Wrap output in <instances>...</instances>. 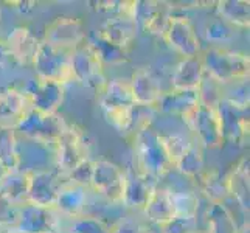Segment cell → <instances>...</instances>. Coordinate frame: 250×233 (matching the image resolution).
<instances>
[{"instance_id":"20","label":"cell","mask_w":250,"mask_h":233,"mask_svg":"<svg viewBox=\"0 0 250 233\" xmlns=\"http://www.w3.org/2000/svg\"><path fill=\"white\" fill-rule=\"evenodd\" d=\"M129 85H131L135 106H145V107L156 106L160 95L163 93L157 78L146 67H142L132 73L131 80H129Z\"/></svg>"},{"instance_id":"29","label":"cell","mask_w":250,"mask_h":233,"mask_svg":"<svg viewBox=\"0 0 250 233\" xmlns=\"http://www.w3.org/2000/svg\"><path fill=\"white\" fill-rule=\"evenodd\" d=\"M216 14L219 19L235 28L250 27V3L246 0H221V2H216Z\"/></svg>"},{"instance_id":"4","label":"cell","mask_w":250,"mask_h":233,"mask_svg":"<svg viewBox=\"0 0 250 233\" xmlns=\"http://www.w3.org/2000/svg\"><path fill=\"white\" fill-rule=\"evenodd\" d=\"M90 157V143L87 132L76 125H68L65 132L55 142V171L62 180Z\"/></svg>"},{"instance_id":"3","label":"cell","mask_w":250,"mask_h":233,"mask_svg":"<svg viewBox=\"0 0 250 233\" xmlns=\"http://www.w3.org/2000/svg\"><path fill=\"white\" fill-rule=\"evenodd\" d=\"M201 61L207 75H210L221 84L249 80L250 58L222 47H211L201 55Z\"/></svg>"},{"instance_id":"16","label":"cell","mask_w":250,"mask_h":233,"mask_svg":"<svg viewBox=\"0 0 250 233\" xmlns=\"http://www.w3.org/2000/svg\"><path fill=\"white\" fill-rule=\"evenodd\" d=\"M221 118V127L224 135V143L231 145H246L249 140V109L231 106L222 101L216 107Z\"/></svg>"},{"instance_id":"40","label":"cell","mask_w":250,"mask_h":233,"mask_svg":"<svg viewBox=\"0 0 250 233\" xmlns=\"http://www.w3.org/2000/svg\"><path fill=\"white\" fill-rule=\"evenodd\" d=\"M163 137V145H165V149L169 155V159L172 162V167L177 162V159L182 155L189 146H191V140H188L185 135L180 134H172V135H162Z\"/></svg>"},{"instance_id":"46","label":"cell","mask_w":250,"mask_h":233,"mask_svg":"<svg viewBox=\"0 0 250 233\" xmlns=\"http://www.w3.org/2000/svg\"><path fill=\"white\" fill-rule=\"evenodd\" d=\"M2 233H23V232H21V230H17V229H8V230H3Z\"/></svg>"},{"instance_id":"36","label":"cell","mask_w":250,"mask_h":233,"mask_svg":"<svg viewBox=\"0 0 250 233\" xmlns=\"http://www.w3.org/2000/svg\"><path fill=\"white\" fill-rule=\"evenodd\" d=\"M197 97H199V105L216 109L224 101V84L204 73L202 81L197 87Z\"/></svg>"},{"instance_id":"26","label":"cell","mask_w":250,"mask_h":233,"mask_svg":"<svg viewBox=\"0 0 250 233\" xmlns=\"http://www.w3.org/2000/svg\"><path fill=\"white\" fill-rule=\"evenodd\" d=\"M30 185V172L16 169L3 171L0 176V197L13 205H22L27 202Z\"/></svg>"},{"instance_id":"23","label":"cell","mask_w":250,"mask_h":233,"mask_svg":"<svg viewBox=\"0 0 250 233\" xmlns=\"http://www.w3.org/2000/svg\"><path fill=\"white\" fill-rule=\"evenodd\" d=\"M30 109L27 93L19 89H5L0 92V127L16 129Z\"/></svg>"},{"instance_id":"15","label":"cell","mask_w":250,"mask_h":233,"mask_svg":"<svg viewBox=\"0 0 250 233\" xmlns=\"http://www.w3.org/2000/svg\"><path fill=\"white\" fill-rule=\"evenodd\" d=\"M25 93H27L30 107L44 112V114H58L65 100V85L38 78Z\"/></svg>"},{"instance_id":"45","label":"cell","mask_w":250,"mask_h":233,"mask_svg":"<svg viewBox=\"0 0 250 233\" xmlns=\"http://www.w3.org/2000/svg\"><path fill=\"white\" fill-rule=\"evenodd\" d=\"M10 51H8V47L5 44V41H0V68H3L5 64L10 61Z\"/></svg>"},{"instance_id":"42","label":"cell","mask_w":250,"mask_h":233,"mask_svg":"<svg viewBox=\"0 0 250 233\" xmlns=\"http://www.w3.org/2000/svg\"><path fill=\"white\" fill-rule=\"evenodd\" d=\"M92 171H93V159H84L78 167H76L65 180H70L78 185H83L85 188H90V180H92Z\"/></svg>"},{"instance_id":"8","label":"cell","mask_w":250,"mask_h":233,"mask_svg":"<svg viewBox=\"0 0 250 233\" xmlns=\"http://www.w3.org/2000/svg\"><path fill=\"white\" fill-rule=\"evenodd\" d=\"M182 120L194 135V139L201 148L218 149L224 145V135L218 109L197 105L185 117H182Z\"/></svg>"},{"instance_id":"39","label":"cell","mask_w":250,"mask_h":233,"mask_svg":"<svg viewBox=\"0 0 250 233\" xmlns=\"http://www.w3.org/2000/svg\"><path fill=\"white\" fill-rule=\"evenodd\" d=\"M224 101L229 103L231 106L249 109V105H250L249 80L224 84Z\"/></svg>"},{"instance_id":"2","label":"cell","mask_w":250,"mask_h":233,"mask_svg":"<svg viewBox=\"0 0 250 233\" xmlns=\"http://www.w3.org/2000/svg\"><path fill=\"white\" fill-rule=\"evenodd\" d=\"M100 106L106 122L118 132H126L134 123L135 103L126 80H110L100 93Z\"/></svg>"},{"instance_id":"1","label":"cell","mask_w":250,"mask_h":233,"mask_svg":"<svg viewBox=\"0 0 250 233\" xmlns=\"http://www.w3.org/2000/svg\"><path fill=\"white\" fill-rule=\"evenodd\" d=\"M134 154L139 172L152 182L172 169V162L163 145V137L151 126H143L137 131Z\"/></svg>"},{"instance_id":"30","label":"cell","mask_w":250,"mask_h":233,"mask_svg":"<svg viewBox=\"0 0 250 233\" xmlns=\"http://www.w3.org/2000/svg\"><path fill=\"white\" fill-rule=\"evenodd\" d=\"M85 42L90 45V48L95 51V55L98 56V59L104 67L129 63V56L126 50L112 45L110 42L103 39L98 33H93L92 36H87Z\"/></svg>"},{"instance_id":"22","label":"cell","mask_w":250,"mask_h":233,"mask_svg":"<svg viewBox=\"0 0 250 233\" xmlns=\"http://www.w3.org/2000/svg\"><path fill=\"white\" fill-rule=\"evenodd\" d=\"M156 184L148 177L142 176L139 171L125 172V188L122 204L127 209L142 212L145 205L148 204Z\"/></svg>"},{"instance_id":"44","label":"cell","mask_w":250,"mask_h":233,"mask_svg":"<svg viewBox=\"0 0 250 233\" xmlns=\"http://www.w3.org/2000/svg\"><path fill=\"white\" fill-rule=\"evenodd\" d=\"M145 229L143 224L134 216L120 218L115 224L110 226V233H140Z\"/></svg>"},{"instance_id":"27","label":"cell","mask_w":250,"mask_h":233,"mask_svg":"<svg viewBox=\"0 0 250 233\" xmlns=\"http://www.w3.org/2000/svg\"><path fill=\"white\" fill-rule=\"evenodd\" d=\"M199 105L197 90H176L171 89L163 92L157 101L156 107L168 115H179L180 118L185 117L189 110H193Z\"/></svg>"},{"instance_id":"31","label":"cell","mask_w":250,"mask_h":233,"mask_svg":"<svg viewBox=\"0 0 250 233\" xmlns=\"http://www.w3.org/2000/svg\"><path fill=\"white\" fill-rule=\"evenodd\" d=\"M207 227L208 233H241V229L224 204H210L207 209Z\"/></svg>"},{"instance_id":"43","label":"cell","mask_w":250,"mask_h":233,"mask_svg":"<svg viewBox=\"0 0 250 233\" xmlns=\"http://www.w3.org/2000/svg\"><path fill=\"white\" fill-rule=\"evenodd\" d=\"M17 209H19L17 205H13L11 202L5 201L3 197H0V230L16 227Z\"/></svg>"},{"instance_id":"25","label":"cell","mask_w":250,"mask_h":233,"mask_svg":"<svg viewBox=\"0 0 250 233\" xmlns=\"http://www.w3.org/2000/svg\"><path fill=\"white\" fill-rule=\"evenodd\" d=\"M249 165H250V160L247 155V157L241 159L236 163V167L226 176L229 196L233 197V199L239 204L241 209H244L247 212L250 207V169H249Z\"/></svg>"},{"instance_id":"38","label":"cell","mask_w":250,"mask_h":233,"mask_svg":"<svg viewBox=\"0 0 250 233\" xmlns=\"http://www.w3.org/2000/svg\"><path fill=\"white\" fill-rule=\"evenodd\" d=\"M68 233H110V226L98 216L83 214L68 224Z\"/></svg>"},{"instance_id":"32","label":"cell","mask_w":250,"mask_h":233,"mask_svg":"<svg viewBox=\"0 0 250 233\" xmlns=\"http://www.w3.org/2000/svg\"><path fill=\"white\" fill-rule=\"evenodd\" d=\"M201 191L210 201V204H224L229 197L227 179L221 176L218 171H204L199 176Z\"/></svg>"},{"instance_id":"35","label":"cell","mask_w":250,"mask_h":233,"mask_svg":"<svg viewBox=\"0 0 250 233\" xmlns=\"http://www.w3.org/2000/svg\"><path fill=\"white\" fill-rule=\"evenodd\" d=\"M171 202L172 209H174L176 216L184 218H197V212H199V196L193 191H187V190H176L171 191Z\"/></svg>"},{"instance_id":"9","label":"cell","mask_w":250,"mask_h":233,"mask_svg":"<svg viewBox=\"0 0 250 233\" xmlns=\"http://www.w3.org/2000/svg\"><path fill=\"white\" fill-rule=\"evenodd\" d=\"M125 188V171L110 160H93L90 190L112 204H122Z\"/></svg>"},{"instance_id":"49","label":"cell","mask_w":250,"mask_h":233,"mask_svg":"<svg viewBox=\"0 0 250 233\" xmlns=\"http://www.w3.org/2000/svg\"><path fill=\"white\" fill-rule=\"evenodd\" d=\"M194 233H202V232H194Z\"/></svg>"},{"instance_id":"37","label":"cell","mask_w":250,"mask_h":233,"mask_svg":"<svg viewBox=\"0 0 250 233\" xmlns=\"http://www.w3.org/2000/svg\"><path fill=\"white\" fill-rule=\"evenodd\" d=\"M204 34H205L207 42H210L213 45H219L235 38V27H231L227 22H224L222 19L216 17V19H211L207 22L204 28Z\"/></svg>"},{"instance_id":"41","label":"cell","mask_w":250,"mask_h":233,"mask_svg":"<svg viewBox=\"0 0 250 233\" xmlns=\"http://www.w3.org/2000/svg\"><path fill=\"white\" fill-rule=\"evenodd\" d=\"M159 229H160V233H194L197 232V219L174 216L167 224L160 226Z\"/></svg>"},{"instance_id":"7","label":"cell","mask_w":250,"mask_h":233,"mask_svg":"<svg viewBox=\"0 0 250 233\" xmlns=\"http://www.w3.org/2000/svg\"><path fill=\"white\" fill-rule=\"evenodd\" d=\"M68 123L59 114H44L30 107L14 131L23 139L55 143L65 132Z\"/></svg>"},{"instance_id":"14","label":"cell","mask_w":250,"mask_h":233,"mask_svg":"<svg viewBox=\"0 0 250 233\" xmlns=\"http://www.w3.org/2000/svg\"><path fill=\"white\" fill-rule=\"evenodd\" d=\"M167 5L168 3L165 2H154V0H137V2H131L129 17L137 23L139 30L163 38L171 17L168 13L169 6Z\"/></svg>"},{"instance_id":"28","label":"cell","mask_w":250,"mask_h":233,"mask_svg":"<svg viewBox=\"0 0 250 233\" xmlns=\"http://www.w3.org/2000/svg\"><path fill=\"white\" fill-rule=\"evenodd\" d=\"M142 213L145 214L146 219L152 224H156L157 227L171 221L176 214H174V209H172L169 190L157 187V185L154 187L149 201L145 205Z\"/></svg>"},{"instance_id":"5","label":"cell","mask_w":250,"mask_h":233,"mask_svg":"<svg viewBox=\"0 0 250 233\" xmlns=\"http://www.w3.org/2000/svg\"><path fill=\"white\" fill-rule=\"evenodd\" d=\"M70 73L72 81L81 84L85 89L93 90L95 93H101L107 83L104 65L101 64L98 56L95 55V51L85 41L72 50Z\"/></svg>"},{"instance_id":"47","label":"cell","mask_w":250,"mask_h":233,"mask_svg":"<svg viewBox=\"0 0 250 233\" xmlns=\"http://www.w3.org/2000/svg\"><path fill=\"white\" fill-rule=\"evenodd\" d=\"M140 233H152V232H151V230H148V227H145Z\"/></svg>"},{"instance_id":"17","label":"cell","mask_w":250,"mask_h":233,"mask_svg":"<svg viewBox=\"0 0 250 233\" xmlns=\"http://www.w3.org/2000/svg\"><path fill=\"white\" fill-rule=\"evenodd\" d=\"M89 193L90 188H85L70 180H64L59 188L55 210L61 214V218H80L83 214H87L89 205Z\"/></svg>"},{"instance_id":"12","label":"cell","mask_w":250,"mask_h":233,"mask_svg":"<svg viewBox=\"0 0 250 233\" xmlns=\"http://www.w3.org/2000/svg\"><path fill=\"white\" fill-rule=\"evenodd\" d=\"M23 233H59L61 214L55 209L25 202L17 209L16 227Z\"/></svg>"},{"instance_id":"6","label":"cell","mask_w":250,"mask_h":233,"mask_svg":"<svg viewBox=\"0 0 250 233\" xmlns=\"http://www.w3.org/2000/svg\"><path fill=\"white\" fill-rule=\"evenodd\" d=\"M70 50H64L48 44L41 39L39 48L36 51L31 67L39 80H50L61 84L72 81L70 73Z\"/></svg>"},{"instance_id":"24","label":"cell","mask_w":250,"mask_h":233,"mask_svg":"<svg viewBox=\"0 0 250 233\" xmlns=\"http://www.w3.org/2000/svg\"><path fill=\"white\" fill-rule=\"evenodd\" d=\"M204 65L201 56L182 58L171 76V89L176 90H197L204 78Z\"/></svg>"},{"instance_id":"19","label":"cell","mask_w":250,"mask_h":233,"mask_svg":"<svg viewBox=\"0 0 250 233\" xmlns=\"http://www.w3.org/2000/svg\"><path fill=\"white\" fill-rule=\"evenodd\" d=\"M97 33L112 45L127 51L137 39L139 27L129 16H110Z\"/></svg>"},{"instance_id":"21","label":"cell","mask_w":250,"mask_h":233,"mask_svg":"<svg viewBox=\"0 0 250 233\" xmlns=\"http://www.w3.org/2000/svg\"><path fill=\"white\" fill-rule=\"evenodd\" d=\"M10 56L21 65H31L41 39L28 27H16L5 41Z\"/></svg>"},{"instance_id":"18","label":"cell","mask_w":250,"mask_h":233,"mask_svg":"<svg viewBox=\"0 0 250 233\" xmlns=\"http://www.w3.org/2000/svg\"><path fill=\"white\" fill-rule=\"evenodd\" d=\"M64 180L56 171H36L30 172V185L27 202L39 207L55 209L56 196Z\"/></svg>"},{"instance_id":"33","label":"cell","mask_w":250,"mask_h":233,"mask_svg":"<svg viewBox=\"0 0 250 233\" xmlns=\"http://www.w3.org/2000/svg\"><path fill=\"white\" fill-rule=\"evenodd\" d=\"M172 168H176L185 177H199L205 171V159L202 154V148L197 143H191V146L180 155Z\"/></svg>"},{"instance_id":"13","label":"cell","mask_w":250,"mask_h":233,"mask_svg":"<svg viewBox=\"0 0 250 233\" xmlns=\"http://www.w3.org/2000/svg\"><path fill=\"white\" fill-rule=\"evenodd\" d=\"M19 169L27 172L55 171V143L23 139L17 135Z\"/></svg>"},{"instance_id":"48","label":"cell","mask_w":250,"mask_h":233,"mask_svg":"<svg viewBox=\"0 0 250 233\" xmlns=\"http://www.w3.org/2000/svg\"><path fill=\"white\" fill-rule=\"evenodd\" d=\"M0 19H2V8H0Z\"/></svg>"},{"instance_id":"11","label":"cell","mask_w":250,"mask_h":233,"mask_svg":"<svg viewBox=\"0 0 250 233\" xmlns=\"http://www.w3.org/2000/svg\"><path fill=\"white\" fill-rule=\"evenodd\" d=\"M85 38H87V34H85V25L83 19L73 16H59L45 27L42 41L55 47L72 51L81 45Z\"/></svg>"},{"instance_id":"10","label":"cell","mask_w":250,"mask_h":233,"mask_svg":"<svg viewBox=\"0 0 250 233\" xmlns=\"http://www.w3.org/2000/svg\"><path fill=\"white\" fill-rule=\"evenodd\" d=\"M163 39L184 58H196L202 53L201 38L187 16H171Z\"/></svg>"},{"instance_id":"34","label":"cell","mask_w":250,"mask_h":233,"mask_svg":"<svg viewBox=\"0 0 250 233\" xmlns=\"http://www.w3.org/2000/svg\"><path fill=\"white\" fill-rule=\"evenodd\" d=\"M0 168L3 171L19 169L17 134L14 129L0 127Z\"/></svg>"}]
</instances>
